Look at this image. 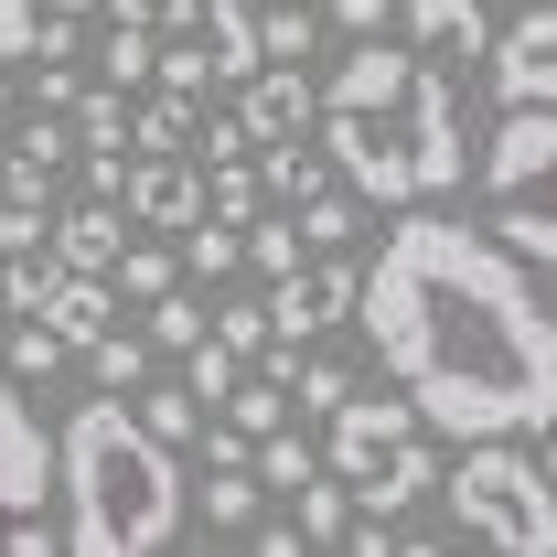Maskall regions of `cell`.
<instances>
[{
	"mask_svg": "<svg viewBox=\"0 0 557 557\" xmlns=\"http://www.w3.org/2000/svg\"><path fill=\"white\" fill-rule=\"evenodd\" d=\"M364 344L450 440H525L557 418V322L525 258L450 214H408L364 269Z\"/></svg>",
	"mask_w": 557,
	"mask_h": 557,
	"instance_id": "obj_1",
	"label": "cell"
},
{
	"mask_svg": "<svg viewBox=\"0 0 557 557\" xmlns=\"http://www.w3.org/2000/svg\"><path fill=\"white\" fill-rule=\"evenodd\" d=\"M322 139H333V161L364 205H429L472 172V139H461V108H450L440 65H418V44L397 54L375 33L322 86Z\"/></svg>",
	"mask_w": 557,
	"mask_h": 557,
	"instance_id": "obj_2",
	"label": "cell"
},
{
	"mask_svg": "<svg viewBox=\"0 0 557 557\" xmlns=\"http://www.w3.org/2000/svg\"><path fill=\"white\" fill-rule=\"evenodd\" d=\"M65 547L75 557H150L183 536V450L150 440L139 408H119V386L97 408L65 418Z\"/></svg>",
	"mask_w": 557,
	"mask_h": 557,
	"instance_id": "obj_3",
	"label": "cell"
},
{
	"mask_svg": "<svg viewBox=\"0 0 557 557\" xmlns=\"http://www.w3.org/2000/svg\"><path fill=\"white\" fill-rule=\"evenodd\" d=\"M440 504L461 536L483 547H515V557H557V483L525 440H461V461L440 472Z\"/></svg>",
	"mask_w": 557,
	"mask_h": 557,
	"instance_id": "obj_4",
	"label": "cell"
},
{
	"mask_svg": "<svg viewBox=\"0 0 557 557\" xmlns=\"http://www.w3.org/2000/svg\"><path fill=\"white\" fill-rule=\"evenodd\" d=\"M418 429H429V418L408 408V386H397V397H344V408H333V472H344V493L364 504V515H386V525L440 493V461H429Z\"/></svg>",
	"mask_w": 557,
	"mask_h": 557,
	"instance_id": "obj_5",
	"label": "cell"
},
{
	"mask_svg": "<svg viewBox=\"0 0 557 557\" xmlns=\"http://www.w3.org/2000/svg\"><path fill=\"white\" fill-rule=\"evenodd\" d=\"M483 225L557 269V108H504L493 119V150H483Z\"/></svg>",
	"mask_w": 557,
	"mask_h": 557,
	"instance_id": "obj_6",
	"label": "cell"
},
{
	"mask_svg": "<svg viewBox=\"0 0 557 557\" xmlns=\"http://www.w3.org/2000/svg\"><path fill=\"white\" fill-rule=\"evenodd\" d=\"M354 300H364V269H354L344 247H322L311 269H289L269 278V322H278V344H322L333 322H344Z\"/></svg>",
	"mask_w": 557,
	"mask_h": 557,
	"instance_id": "obj_7",
	"label": "cell"
},
{
	"mask_svg": "<svg viewBox=\"0 0 557 557\" xmlns=\"http://www.w3.org/2000/svg\"><path fill=\"white\" fill-rule=\"evenodd\" d=\"M65 483V450H54V429L33 418V397L0 375V515H44V493Z\"/></svg>",
	"mask_w": 557,
	"mask_h": 557,
	"instance_id": "obj_8",
	"label": "cell"
},
{
	"mask_svg": "<svg viewBox=\"0 0 557 557\" xmlns=\"http://www.w3.org/2000/svg\"><path fill=\"white\" fill-rule=\"evenodd\" d=\"M493 97L504 108H557V0H525L515 33H493Z\"/></svg>",
	"mask_w": 557,
	"mask_h": 557,
	"instance_id": "obj_9",
	"label": "cell"
},
{
	"mask_svg": "<svg viewBox=\"0 0 557 557\" xmlns=\"http://www.w3.org/2000/svg\"><path fill=\"white\" fill-rule=\"evenodd\" d=\"M119 205H129L139 225H161V236H183V225L205 214V161H183V150H139V172H129Z\"/></svg>",
	"mask_w": 557,
	"mask_h": 557,
	"instance_id": "obj_10",
	"label": "cell"
},
{
	"mask_svg": "<svg viewBox=\"0 0 557 557\" xmlns=\"http://www.w3.org/2000/svg\"><path fill=\"white\" fill-rule=\"evenodd\" d=\"M236 119H247V139H258V150H269V139H311V129H322V86H311L300 65H258Z\"/></svg>",
	"mask_w": 557,
	"mask_h": 557,
	"instance_id": "obj_11",
	"label": "cell"
},
{
	"mask_svg": "<svg viewBox=\"0 0 557 557\" xmlns=\"http://www.w3.org/2000/svg\"><path fill=\"white\" fill-rule=\"evenodd\" d=\"M408 44L472 65V54H493V22H483V0H408Z\"/></svg>",
	"mask_w": 557,
	"mask_h": 557,
	"instance_id": "obj_12",
	"label": "cell"
},
{
	"mask_svg": "<svg viewBox=\"0 0 557 557\" xmlns=\"http://www.w3.org/2000/svg\"><path fill=\"white\" fill-rule=\"evenodd\" d=\"M54 247H65V269H119V247H129L119 194H86L75 214H54Z\"/></svg>",
	"mask_w": 557,
	"mask_h": 557,
	"instance_id": "obj_13",
	"label": "cell"
},
{
	"mask_svg": "<svg viewBox=\"0 0 557 557\" xmlns=\"http://www.w3.org/2000/svg\"><path fill=\"white\" fill-rule=\"evenodd\" d=\"M44 322H54V333H65V344L86 354L97 333H108V322H119V278H108V269H75L65 289L44 300Z\"/></svg>",
	"mask_w": 557,
	"mask_h": 557,
	"instance_id": "obj_14",
	"label": "cell"
},
{
	"mask_svg": "<svg viewBox=\"0 0 557 557\" xmlns=\"http://www.w3.org/2000/svg\"><path fill=\"white\" fill-rule=\"evenodd\" d=\"M65 278H75V269H65V247H54V236H44V247H11V258H0V311L22 322V311H44Z\"/></svg>",
	"mask_w": 557,
	"mask_h": 557,
	"instance_id": "obj_15",
	"label": "cell"
},
{
	"mask_svg": "<svg viewBox=\"0 0 557 557\" xmlns=\"http://www.w3.org/2000/svg\"><path fill=\"white\" fill-rule=\"evenodd\" d=\"M194 33H205L214 75H258V65H269V44H258V11H247V0H205V22H194Z\"/></svg>",
	"mask_w": 557,
	"mask_h": 557,
	"instance_id": "obj_16",
	"label": "cell"
},
{
	"mask_svg": "<svg viewBox=\"0 0 557 557\" xmlns=\"http://www.w3.org/2000/svg\"><path fill=\"white\" fill-rule=\"evenodd\" d=\"M258 461H205V525L214 536H247V525H258Z\"/></svg>",
	"mask_w": 557,
	"mask_h": 557,
	"instance_id": "obj_17",
	"label": "cell"
},
{
	"mask_svg": "<svg viewBox=\"0 0 557 557\" xmlns=\"http://www.w3.org/2000/svg\"><path fill=\"white\" fill-rule=\"evenodd\" d=\"M139 429L172 440V450H205V397L194 386H139Z\"/></svg>",
	"mask_w": 557,
	"mask_h": 557,
	"instance_id": "obj_18",
	"label": "cell"
},
{
	"mask_svg": "<svg viewBox=\"0 0 557 557\" xmlns=\"http://www.w3.org/2000/svg\"><path fill=\"white\" fill-rule=\"evenodd\" d=\"M75 150L86 161H129V86H108V97L75 108Z\"/></svg>",
	"mask_w": 557,
	"mask_h": 557,
	"instance_id": "obj_19",
	"label": "cell"
},
{
	"mask_svg": "<svg viewBox=\"0 0 557 557\" xmlns=\"http://www.w3.org/2000/svg\"><path fill=\"white\" fill-rule=\"evenodd\" d=\"M247 258V225H225V214H194L183 225V278H225Z\"/></svg>",
	"mask_w": 557,
	"mask_h": 557,
	"instance_id": "obj_20",
	"label": "cell"
},
{
	"mask_svg": "<svg viewBox=\"0 0 557 557\" xmlns=\"http://www.w3.org/2000/svg\"><path fill=\"white\" fill-rule=\"evenodd\" d=\"M108 278H119V300H139V311H150L161 289H183V258H172V247H139V236H129V247H119V269H108Z\"/></svg>",
	"mask_w": 557,
	"mask_h": 557,
	"instance_id": "obj_21",
	"label": "cell"
},
{
	"mask_svg": "<svg viewBox=\"0 0 557 557\" xmlns=\"http://www.w3.org/2000/svg\"><path fill=\"white\" fill-rule=\"evenodd\" d=\"M150 354H161L150 333H119V322H108V333L86 344V364H97V386H129L139 397V386H150Z\"/></svg>",
	"mask_w": 557,
	"mask_h": 557,
	"instance_id": "obj_22",
	"label": "cell"
},
{
	"mask_svg": "<svg viewBox=\"0 0 557 557\" xmlns=\"http://www.w3.org/2000/svg\"><path fill=\"white\" fill-rule=\"evenodd\" d=\"M258 194H269V172H247V150L205 172V214H225V225H258Z\"/></svg>",
	"mask_w": 557,
	"mask_h": 557,
	"instance_id": "obj_23",
	"label": "cell"
},
{
	"mask_svg": "<svg viewBox=\"0 0 557 557\" xmlns=\"http://www.w3.org/2000/svg\"><path fill=\"white\" fill-rule=\"evenodd\" d=\"M236 375H247V354L225 344V333H205V344L183 354V386H194L205 408H225V397H236Z\"/></svg>",
	"mask_w": 557,
	"mask_h": 557,
	"instance_id": "obj_24",
	"label": "cell"
},
{
	"mask_svg": "<svg viewBox=\"0 0 557 557\" xmlns=\"http://www.w3.org/2000/svg\"><path fill=\"white\" fill-rule=\"evenodd\" d=\"M194 108H205V97H172V86H161L129 119V150H183V139H194Z\"/></svg>",
	"mask_w": 557,
	"mask_h": 557,
	"instance_id": "obj_25",
	"label": "cell"
},
{
	"mask_svg": "<svg viewBox=\"0 0 557 557\" xmlns=\"http://www.w3.org/2000/svg\"><path fill=\"white\" fill-rule=\"evenodd\" d=\"M97 75H108V86H150V75H161V33L119 22V33H108V54H97Z\"/></svg>",
	"mask_w": 557,
	"mask_h": 557,
	"instance_id": "obj_26",
	"label": "cell"
},
{
	"mask_svg": "<svg viewBox=\"0 0 557 557\" xmlns=\"http://www.w3.org/2000/svg\"><path fill=\"white\" fill-rule=\"evenodd\" d=\"M139 333H150V344H161V354H194V344H205V333H214V322H205V311H194V300H183V289H161Z\"/></svg>",
	"mask_w": 557,
	"mask_h": 557,
	"instance_id": "obj_27",
	"label": "cell"
},
{
	"mask_svg": "<svg viewBox=\"0 0 557 557\" xmlns=\"http://www.w3.org/2000/svg\"><path fill=\"white\" fill-rule=\"evenodd\" d=\"M311 33H322V22H311V0H278V11H258V44H269V65H300V54H311Z\"/></svg>",
	"mask_w": 557,
	"mask_h": 557,
	"instance_id": "obj_28",
	"label": "cell"
},
{
	"mask_svg": "<svg viewBox=\"0 0 557 557\" xmlns=\"http://www.w3.org/2000/svg\"><path fill=\"white\" fill-rule=\"evenodd\" d=\"M269 194H278V205H311V194H322V150L269 139Z\"/></svg>",
	"mask_w": 557,
	"mask_h": 557,
	"instance_id": "obj_29",
	"label": "cell"
},
{
	"mask_svg": "<svg viewBox=\"0 0 557 557\" xmlns=\"http://www.w3.org/2000/svg\"><path fill=\"white\" fill-rule=\"evenodd\" d=\"M289 504H300V536H311V547H333V536H344V504H354V493H344V472H333V483L311 472V483L289 493Z\"/></svg>",
	"mask_w": 557,
	"mask_h": 557,
	"instance_id": "obj_30",
	"label": "cell"
},
{
	"mask_svg": "<svg viewBox=\"0 0 557 557\" xmlns=\"http://www.w3.org/2000/svg\"><path fill=\"white\" fill-rule=\"evenodd\" d=\"M247 269H269V278L300 269V214H258L247 225Z\"/></svg>",
	"mask_w": 557,
	"mask_h": 557,
	"instance_id": "obj_31",
	"label": "cell"
},
{
	"mask_svg": "<svg viewBox=\"0 0 557 557\" xmlns=\"http://www.w3.org/2000/svg\"><path fill=\"white\" fill-rule=\"evenodd\" d=\"M150 86H172V97H205V86H214L205 33H194V44H172V33H161V75H150Z\"/></svg>",
	"mask_w": 557,
	"mask_h": 557,
	"instance_id": "obj_32",
	"label": "cell"
},
{
	"mask_svg": "<svg viewBox=\"0 0 557 557\" xmlns=\"http://www.w3.org/2000/svg\"><path fill=\"white\" fill-rule=\"evenodd\" d=\"M311 472H322V461H311V450H300L289 429H269V440H258V483H269V493H300Z\"/></svg>",
	"mask_w": 557,
	"mask_h": 557,
	"instance_id": "obj_33",
	"label": "cell"
},
{
	"mask_svg": "<svg viewBox=\"0 0 557 557\" xmlns=\"http://www.w3.org/2000/svg\"><path fill=\"white\" fill-rule=\"evenodd\" d=\"M300 247H311V258H322V247H354V205L344 194H311V205H300Z\"/></svg>",
	"mask_w": 557,
	"mask_h": 557,
	"instance_id": "obj_34",
	"label": "cell"
},
{
	"mask_svg": "<svg viewBox=\"0 0 557 557\" xmlns=\"http://www.w3.org/2000/svg\"><path fill=\"white\" fill-rule=\"evenodd\" d=\"M108 22H139V33H194L205 0H108Z\"/></svg>",
	"mask_w": 557,
	"mask_h": 557,
	"instance_id": "obj_35",
	"label": "cell"
},
{
	"mask_svg": "<svg viewBox=\"0 0 557 557\" xmlns=\"http://www.w3.org/2000/svg\"><path fill=\"white\" fill-rule=\"evenodd\" d=\"M214 333H225V344L247 354V364H258V354L278 344V322H269V300H236V311H214Z\"/></svg>",
	"mask_w": 557,
	"mask_h": 557,
	"instance_id": "obj_36",
	"label": "cell"
},
{
	"mask_svg": "<svg viewBox=\"0 0 557 557\" xmlns=\"http://www.w3.org/2000/svg\"><path fill=\"white\" fill-rule=\"evenodd\" d=\"M44 44V0H0V65H33Z\"/></svg>",
	"mask_w": 557,
	"mask_h": 557,
	"instance_id": "obj_37",
	"label": "cell"
},
{
	"mask_svg": "<svg viewBox=\"0 0 557 557\" xmlns=\"http://www.w3.org/2000/svg\"><path fill=\"white\" fill-rule=\"evenodd\" d=\"M333 22L344 33H386V0H333Z\"/></svg>",
	"mask_w": 557,
	"mask_h": 557,
	"instance_id": "obj_38",
	"label": "cell"
},
{
	"mask_svg": "<svg viewBox=\"0 0 557 557\" xmlns=\"http://www.w3.org/2000/svg\"><path fill=\"white\" fill-rule=\"evenodd\" d=\"M536 461H547V483H557V418H547V450H536Z\"/></svg>",
	"mask_w": 557,
	"mask_h": 557,
	"instance_id": "obj_39",
	"label": "cell"
},
{
	"mask_svg": "<svg viewBox=\"0 0 557 557\" xmlns=\"http://www.w3.org/2000/svg\"><path fill=\"white\" fill-rule=\"evenodd\" d=\"M44 11H75V22H86V11H97V0H44Z\"/></svg>",
	"mask_w": 557,
	"mask_h": 557,
	"instance_id": "obj_40",
	"label": "cell"
},
{
	"mask_svg": "<svg viewBox=\"0 0 557 557\" xmlns=\"http://www.w3.org/2000/svg\"><path fill=\"white\" fill-rule=\"evenodd\" d=\"M0 354H11V311H0Z\"/></svg>",
	"mask_w": 557,
	"mask_h": 557,
	"instance_id": "obj_41",
	"label": "cell"
},
{
	"mask_svg": "<svg viewBox=\"0 0 557 557\" xmlns=\"http://www.w3.org/2000/svg\"><path fill=\"white\" fill-rule=\"evenodd\" d=\"M0 108H11V75H0Z\"/></svg>",
	"mask_w": 557,
	"mask_h": 557,
	"instance_id": "obj_42",
	"label": "cell"
},
{
	"mask_svg": "<svg viewBox=\"0 0 557 557\" xmlns=\"http://www.w3.org/2000/svg\"><path fill=\"white\" fill-rule=\"evenodd\" d=\"M0 194H11V172H0Z\"/></svg>",
	"mask_w": 557,
	"mask_h": 557,
	"instance_id": "obj_43",
	"label": "cell"
},
{
	"mask_svg": "<svg viewBox=\"0 0 557 557\" xmlns=\"http://www.w3.org/2000/svg\"><path fill=\"white\" fill-rule=\"evenodd\" d=\"M0 536H11V515H0Z\"/></svg>",
	"mask_w": 557,
	"mask_h": 557,
	"instance_id": "obj_44",
	"label": "cell"
}]
</instances>
